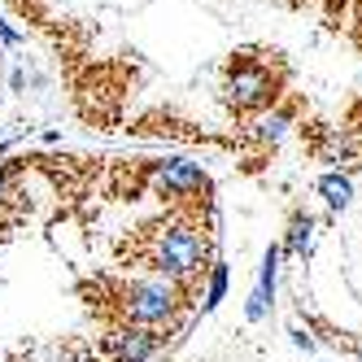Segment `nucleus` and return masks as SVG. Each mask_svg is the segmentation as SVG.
<instances>
[{"instance_id": "1", "label": "nucleus", "mask_w": 362, "mask_h": 362, "mask_svg": "<svg viewBox=\"0 0 362 362\" xmlns=\"http://www.w3.org/2000/svg\"><path fill=\"white\" fill-rule=\"evenodd\" d=\"M210 231H201V223H188V218H170V223H158L148 227V253L144 262L158 279H197L205 275L214 262H210Z\"/></svg>"}, {"instance_id": "2", "label": "nucleus", "mask_w": 362, "mask_h": 362, "mask_svg": "<svg viewBox=\"0 0 362 362\" xmlns=\"http://www.w3.org/2000/svg\"><path fill=\"white\" fill-rule=\"evenodd\" d=\"M279 88H284V66L275 62V53H271V62L262 53H253V48L231 53L227 74H223V96H227V105L236 114L267 110L279 96Z\"/></svg>"}, {"instance_id": "3", "label": "nucleus", "mask_w": 362, "mask_h": 362, "mask_svg": "<svg viewBox=\"0 0 362 362\" xmlns=\"http://www.w3.org/2000/svg\"><path fill=\"white\" fill-rule=\"evenodd\" d=\"M179 310V284L170 279H132L127 288L118 293V315L127 319V327H153L158 332L166 319H175Z\"/></svg>"}, {"instance_id": "4", "label": "nucleus", "mask_w": 362, "mask_h": 362, "mask_svg": "<svg viewBox=\"0 0 362 362\" xmlns=\"http://www.w3.org/2000/svg\"><path fill=\"white\" fill-rule=\"evenodd\" d=\"M148 184H153V192H158L162 201H188V197L210 192V175H205L197 162H188V158H166V162H153Z\"/></svg>"}, {"instance_id": "5", "label": "nucleus", "mask_w": 362, "mask_h": 362, "mask_svg": "<svg viewBox=\"0 0 362 362\" xmlns=\"http://www.w3.org/2000/svg\"><path fill=\"white\" fill-rule=\"evenodd\" d=\"M105 349H110V362H148L153 354L162 349V336L153 327H118L105 336Z\"/></svg>"}, {"instance_id": "6", "label": "nucleus", "mask_w": 362, "mask_h": 362, "mask_svg": "<svg viewBox=\"0 0 362 362\" xmlns=\"http://www.w3.org/2000/svg\"><path fill=\"white\" fill-rule=\"evenodd\" d=\"M275 275H279V249L271 245L267 257H262V275H257V288L249 293V305H245V319L257 323V319H267V305L275 297Z\"/></svg>"}, {"instance_id": "7", "label": "nucleus", "mask_w": 362, "mask_h": 362, "mask_svg": "<svg viewBox=\"0 0 362 362\" xmlns=\"http://www.w3.org/2000/svg\"><path fill=\"white\" fill-rule=\"evenodd\" d=\"M310 249H315V218H310L305 210H297L293 223H288V240H284V253L305 257Z\"/></svg>"}, {"instance_id": "8", "label": "nucleus", "mask_w": 362, "mask_h": 362, "mask_svg": "<svg viewBox=\"0 0 362 362\" xmlns=\"http://www.w3.org/2000/svg\"><path fill=\"white\" fill-rule=\"evenodd\" d=\"M319 192H323V201L332 205V210H345V205L354 201V179L341 175V170H332V175L319 179Z\"/></svg>"}, {"instance_id": "9", "label": "nucleus", "mask_w": 362, "mask_h": 362, "mask_svg": "<svg viewBox=\"0 0 362 362\" xmlns=\"http://www.w3.org/2000/svg\"><path fill=\"white\" fill-rule=\"evenodd\" d=\"M288 127H293V110H275V114H267L262 122H257L253 132H257V140H262V144H279Z\"/></svg>"}, {"instance_id": "10", "label": "nucleus", "mask_w": 362, "mask_h": 362, "mask_svg": "<svg viewBox=\"0 0 362 362\" xmlns=\"http://www.w3.org/2000/svg\"><path fill=\"white\" fill-rule=\"evenodd\" d=\"M227 297V262H214L210 267V284H205V301H201V315L218 310V301Z\"/></svg>"}, {"instance_id": "11", "label": "nucleus", "mask_w": 362, "mask_h": 362, "mask_svg": "<svg viewBox=\"0 0 362 362\" xmlns=\"http://www.w3.org/2000/svg\"><path fill=\"white\" fill-rule=\"evenodd\" d=\"M293 345H297V349H315V336L301 332V327H293Z\"/></svg>"}, {"instance_id": "12", "label": "nucleus", "mask_w": 362, "mask_h": 362, "mask_svg": "<svg viewBox=\"0 0 362 362\" xmlns=\"http://www.w3.org/2000/svg\"><path fill=\"white\" fill-rule=\"evenodd\" d=\"M5 192H9V166H0V201H5Z\"/></svg>"}]
</instances>
